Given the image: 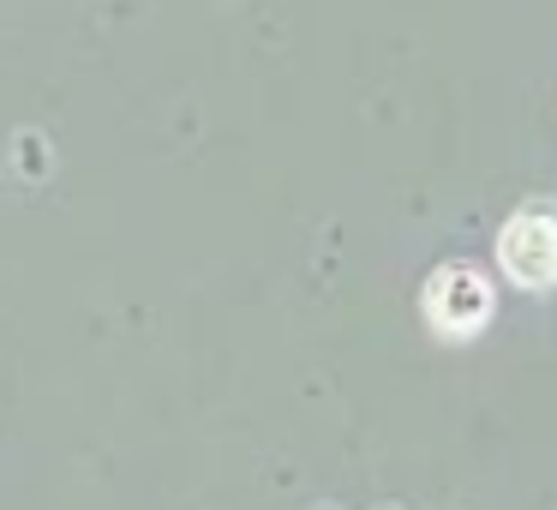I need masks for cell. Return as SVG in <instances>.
<instances>
[{"mask_svg": "<svg viewBox=\"0 0 557 510\" xmlns=\"http://www.w3.org/2000/svg\"><path fill=\"white\" fill-rule=\"evenodd\" d=\"M497 265L521 282V289H545L557 282V217L552 210H521L497 241Z\"/></svg>", "mask_w": 557, "mask_h": 510, "instance_id": "cell-1", "label": "cell"}, {"mask_svg": "<svg viewBox=\"0 0 557 510\" xmlns=\"http://www.w3.org/2000/svg\"><path fill=\"white\" fill-rule=\"evenodd\" d=\"M425 313H432L437 330H449V337H468V330H480L485 318H492V289H485L480 270L449 265V270H437L432 289H425Z\"/></svg>", "mask_w": 557, "mask_h": 510, "instance_id": "cell-2", "label": "cell"}]
</instances>
